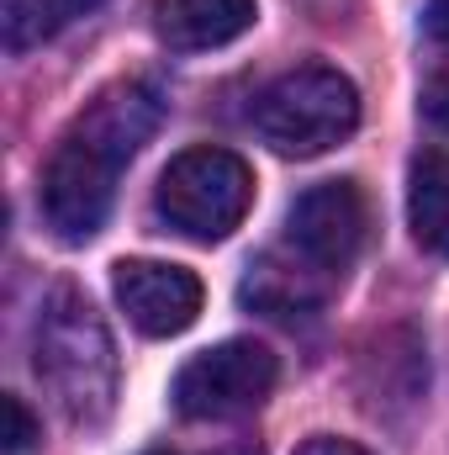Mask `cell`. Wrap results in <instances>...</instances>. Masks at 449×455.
<instances>
[{"instance_id":"cell-13","label":"cell","mask_w":449,"mask_h":455,"mask_svg":"<svg viewBox=\"0 0 449 455\" xmlns=\"http://www.w3.org/2000/svg\"><path fill=\"white\" fill-rule=\"evenodd\" d=\"M423 112L449 132V69H439V75L429 80V91H423Z\"/></svg>"},{"instance_id":"cell-2","label":"cell","mask_w":449,"mask_h":455,"mask_svg":"<svg viewBox=\"0 0 449 455\" xmlns=\"http://www.w3.org/2000/svg\"><path fill=\"white\" fill-rule=\"evenodd\" d=\"M37 381L53 392L69 424H101L116 403V349L80 286H53L43 313H37V339H32Z\"/></svg>"},{"instance_id":"cell-7","label":"cell","mask_w":449,"mask_h":455,"mask_svg":"<svg viewBox=\"0 0 449 455\" xmlns=\"http://www.w3.org/2000/svg\"><path fill=\"white\" fill-rule=\"evenodd\" d=\"M112 291L143 339H175L201 313V281L169 259H122L112 270Z\"/></svg>"},{"instance_id":"cell-3","label":"cell","mask_w":449,"mask_h":455,"mask_svg":"<svg viewBox=\"0 0 449 455\" xmlns=\"http://www.w3.org/2000/svg\"><path fill=\"white\" fill-rule=\"evenodd\" d=\"M359 127V91L328 64H302L264 85L254 101V132L280 159H318Z\"/></svg>"},{"instance_id":"cell-16","label":"cell","mask_w":449,"mask_h":455,"mask_svg":"<svg viewBox=\"0 0 449 455\" xmlns=\"http://www.w3.org/2000/svg\"><path fill=\"white\" fill-rule=\"evenodd\" d=\"M217 455H259V451H248V445H232V451H217Z\"/></svg>"},{"instance_id":"cell-14","label":"cell","mask_w":449,"mask_h":455,"mask_svg":"<svg viewBox=\"0 0 449 455\" xmlns=\"http://www.w3.org/2000/svg\"><path fill=\"white\" fill-rule=\"evenodd\" d=\"M296 455H370V451H365V445H354V440H338V435H312Z\"/></svg>"},{"instance_id":"cell-5","label":"cell","mask_w":449,"mask_h":455,"mask_svg":"<svg viewBox=\"0 0 449 455\" xmlns=\"http://www.w3.org/2000/svg\"><path fill=\"white\" fill-rule=\"evenodd\" d=\"M275 355L254 339H227L201 349L196 360L180 365L175 376V408L191 424H223V419H243L254 413L270 392H275Z\"/></svg>"},{"instance_id":"cell-17","label":"cell","mask_w":449,"mask_h":455,"mask_svg":"<svg viewBox=\"0 0 449 455\" xmlns=\"http://www.w3.org/2000/svg\"><path fill=\"white\" fill-rule=\"evenodd\" d=\"M154 455H169V451H154Z\"/></svg>"},{"instance_id":"cell-8","label":"cell","mask_w":449,"mask_h":455,"mask_svg":"<svg viewBox=\"0 0 449 455\" xmlns=\"http://www.w3.org/2000/svg\"><path fill=\"white\" fill-rule=\"evenodd\" d=\"M254 0H154V32L175 53L227 48L254 27Z\"/></svg>"},{"instance_id":"cell-4","label":"cell","mask_w":449,"mask_h":455,"mask_svg":"<svg viewBox=\"0 0 449 455\" xmlns=\"http://www.w3.org/2000/svg\"><path fill=\"white\" fill-rule=\"evenodd\" d=\"M254 207V170L227 148H185L164 164L154 212L159 223L191 243H217Z\"/></svg>"},{"instance_id":"cell-9","label":"cell","mask_w":449,"mask_h":455,"mask_svg":"<svg viewBox=\"0 0 449 455\" xmlns=\"http://www.w3.org/2000/svg\"><path fill=\"white\" fill-rule=\"evenodd\" d=\"M323 270H312L307 259H275L264 254L259 265H248L243 275V302L264 318H307L323 307Z\"/></svg>"},{"instance_id":"cell-6","label":"cell","mask_w":449,"mask_h":455,"mask_svg":"<svg viewBox=\"0 0 449 455\" xmlns=\"http://www.w3.org/2000/svg\"><path fill=\"white\" fill-rule=\"evenodd\" d=\"M365 233H370V207H365V191L354 180L307 186L291 202V212H286V243H291V254L307 259L323 275H343L359 259Z\"/></svg>"},{"instance_id":"cell-10","label":"cell","mask_w":449,"mask_h":455,"mask_svg":"<svg viewBox=\"0 0 449 455\" xmlns=\"http://www.w3.org/2000/svg\"><path fill=\"white\" fill-rule=\"evenodd\" d=\"M407 223L413 238L449 259V154L445 148H429L413 159V180H407Z\"/></svg>"},{"instance_id":"cell-11","label":"cell","mask_w":449,"mask_h":455,"mask_svg":"<svg viewBox=\"0 0 449 455\" xmlns=\"http://www.w3.org/2000/svg\"><path fill=\"white\" fill-rule=\"evenodd\" d=\"M96 5L101 0H5V16H0L5 48L11 53H27V48L59 37L64 27H75L80 16H91Z\"/></svg>"},{"instance_id":"cell-12","label":"cell","mask_w":449,"mask_h":455,"mask_svg":"<svg viewBox=\"0 0 449 455\" xmlns=\"http://www.w3.org/2000/svg\"><path fill=\"white\" fill-rule=\"evenodd\" d=\"M0 419H5V435H0V440H5V451L11 455H21L32 440H37V419L27 413L21 397H0Z\"/></svg>"},{"instance_id":"cell-15","label":"cell","mask_w":449,"mask_h":455,"mask_svg":"<svg viewBox=\"0 0 449 455\" xmlns=\"http://www.w3.org/2000/svg\"><path fill=\"white\" fill-rule=\"evenodd\" d=\"M423 32L449 48V0H429V11H423Z\"/></svg>"},{"instance_id":"cell-1","label":"cell","mask_w":449,"mask_h":455,"mask_svg":"<svg viewBox=\"0 0 449 455\" xmlns=\"http://www.w3.org/2000/svg\"><path fill=\"white\" fill-rule=\"evenodd\" d=\"M159 116H164V101L154 85L122 80L112 91H101L59 138L43 170V223L64 243H85L101 233L116 196V175L154 138Z\"/></svg>"}]
</instances>
